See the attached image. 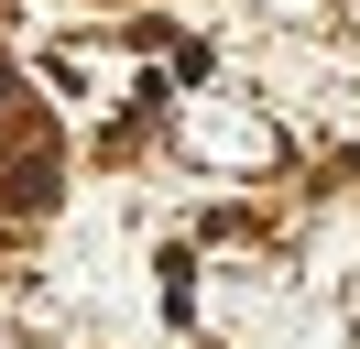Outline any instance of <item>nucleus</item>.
I'll return each instance as SVG.
<instances>
[{"label":"nucleus","instance_id":"1","mask_svg":"<svg viewBox=\"0 0 360 349\" xmlns=\"http://www.w3.org/2000/svg\"><path fill=\"white\" fill-rule=\"evenodd\" d=\"M44 196H55V164H44V153H33V164H11V208H44Z\"/></svg>","mask_w":360,"mask_h":349},{"label":"nucleus","instance_id":"2","mask_svg":"<svg viewBox=\"0 0 360 349\" xmlns=\"http://www.w3.org/2000/svg\"><path fill=\"white\" fill-rule=\"evenodd\" d=\"M11 99H22V77H11V65H0V109H11Z\"/></svg>","mask_w":360,"mask_h":349}]
</instances>
